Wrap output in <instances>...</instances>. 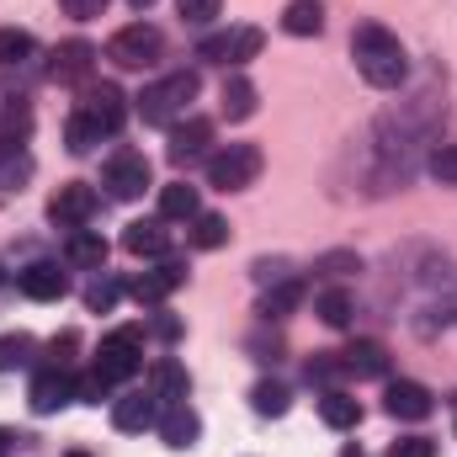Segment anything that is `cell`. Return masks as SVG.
<instances>
[{
	"instance_id": "cell-4",
	"label": "cell",
	"mask_w": 457,
	"mask_h": 457,
	"mask_svg": "<svg viewBox=\"0 0 457 457\" xmlns=\"http://www.w3.org/2000/svg\"><path fill=\"white\" fill-rule=\"evenodd\" d=\"M261 149L255 144H224L219 154H208V187H219V192H245V187H255V176H261Z\"/></svg>"
},
{
	"instance_id": "cell-41",
	"label": "cell",
	"mask_w": 457,
	"mask_h": 457,
	"mask_svg": "<svg viewBox=\"0 0 457 457\" xmlns=\"http://www.w3.org/2000/svg\"><path fill=\"white\" fill-rule=\"evenodd\" d=\"M320 271H361V261H356V255H325Z\"/></svg>"
},
{
	"instance_id": "cell-17",
	"label": "cell",
	"mask_w": 457,
	"mask_h": 457,
	"mask_svg": "<svg viewBox=\"0 0 457 457\" xmlns=\"http://www.w3.org/2000/svg\"><path fill=\"white\" fill-rule=\"evenodd\" d=\"M383 410H388L394 420H426L436 404H431V388H426V383H410V378H399V383H388V394H383Z\"/></svg>"
},
{
	"instance_id": "cell-14",
	"label": "cell",
	"mask_w": 457,
	"mask_h": 457,
	"mask_svg": "<svg viewBox=\"0 0 457 457\" xmlns=\"http://www.w3.org/2000/svg\"><path fill=\"white\" fill-rule=\"evenodd\" d=\"M16 287H21L27 298H37V303H54V298L70 293V277L59 271V261H32V266L16 271Z\"/></svg>"
},
{
	"instance_id": "cell-21",
	"label": "cell",
	"mask_w": 457,
	"mask_h": 457,
	"mask_svg": "<svg viewBox=\"0 0 457 457\" xmlns=\"http://www.w3.org/2000/svg\"><path fill=\"white\" fill-rule=\"evenodd\" d=\"M282 32L287 37H320L325 32V5L320 0H293L282 11Z\"/></svg>"
},
{
	"instance_id": "cell-16",
	"label": "cell",
	"mask_w": 457,
	"mask_h": 457,
	"mask_svg": "<svg viewBox=\"0 0 457 457\" xmlns=\"http://www.w3.org/2000/svg\"><path fill=\"white\" fill-rule=\"evenodd\" d=\"M122 250L128 255H144V261H165L170 255V228L165 219H133L122 228Z\"/></svg>"
},
{
	"instance_id": "cell-37",
	"label": "cell",
	"mask_w": 457,
	"mask_h": 457,
	"mask_svg": "<svg viewBox=\"0 0 457 457\" xmlns=\"http://www.w3.org/2000/svg\"><path fill=\"white\" fill-rule=\"evenodd\" d=\"M431 176L442 181V187H457V144H442V149H431Z\"/></svg>"
},
{
	"instance_id": "cell-11",
	"label": "cell",
	"mask_w": 457,
	"mask_h": 457,
	"mask_svg": "<svg viewBox=\"0 0 457 457\" xmlns=\"http://www.w3.org/2000/svg\"><path fill=\"white\" fill-rule=\"evenodd\" d=\"M70 399H75V378H70L64 367H43V372L32 378V388H27L32 415H59Z\"/></svg>"
},
{
	"instance_id": "cell-19",
	"label": "cell",
	"mask_w": 457,
	"mask_h": 457,
	"mask_svg": "<svg viewBox=\"0 0 457 457\" xmlns=\"http://www.w3.org/2000/svg\"><path fill=\"white\" fill-rule=\"evenodd\" d=\"M160 436H165V447H176V453L197 447V436H203L197 410H192V404H170V410H160Z\"/></svg>"
},
{
	"instance_id": "cell-18",
	"label": "cell",
	"mask_w": 457,
	"mask_h": 457,
	"mask_svg": "<svg viewBox=\"0 0 457 457\" xmlns=\"http://www.w3.org/2000/svg\"><path fill=\"white\" fill-rule=\"evenodd\" d=\"M91 64H96V48H91L86 37H70V43H59V48H54L48 75H54V80H86V75H91Z\"/></svg>"
},
{
	"instance_id": "cell-15",
	"label": "cell",
	"mask_w": 457,
	"mask_h": 457,
	"mask_svg": "<svg viewBox=\"0 0 457 457\" xmlns=\"http://www.w3.org/2000/svg\"><path fill=\"white\" fill-rule=\"evenodd\" d=\"M181 282H187V266H181V261H160L154 271H138V277L128 282V293H133L138 303H165Z\"/></svg>"
},
{
	"instance_id": "cell-10",
	"label": "cell",
	"mask_w": 457,
	"mask_h": 457,
	"mask_svg": "<svg viewBox=\"0 0 457 457\" xmlns=\"http://www.w3.org/2000/svg\"><path fill=\"white\" fill-rule=\"evenodd\" d=\"M160 410H165V399L154 388H128L112 404V426L117 431H149V426H160Z\"/></svg>"
},
{
	"instance_id": "cell-32",
	"label": "cell",
	"mask_w": 457,
	"mask_h": 457,
	"mask_svg": "<svg viewBox=\"0 0 457 457\" xmlns=\"http://www.w3.org/2000/svg\"><path fill=\"white\" fill-rule=\"evenodd\" d=\"M32 351H37V341H32L27 330H16V336H0V372H16V367H27V361H32Z\"/></svg>"
},
{
	"instance_id": "cell-46",
	"label": "cell",
	"mask_w": 457,
	"mask_h": 457,
	"mask_svg": "<svg viewBox=\"0 0 457 457\" xmlns=\"http://www.w3.org/2000/svg\"><path fill=\"white\" fill-rule=\"evenodd\" d=\"M0 282H5V271H0Z\"/></svg>"
},
{
	"instance_id": "cell-23",
	"label": "cell",
	"mask_w": 457,
	"mask_h": 457,
	"mask_svg": "<svg viewBox=\"0 0 457 457\" xmlns=\"http://www.w3.org/2000/svg\"><path fill=\"white\" fill-rule=\"evenodd\" d=\"M298 303H303V282H298V277L271 282V287H266V298H261V320H287Z\"/></svg>"
},
{
	"instance_id": "cell-13",
	"label": "cell",
	"mask_w": 457,
	"mask_h": 457,
	"mask_svg": "<svg viewBox=\"0 0 457 457\" xmlns=\"http://www.w3.org/2000/svg\"><path fill=\"white\" fill-rule=\"evenodd\" d=\"M330 361H336V378H383L388 372V351L378 341H356L345 351H330Z\"/></svg>"
},
{
	"instance_id": "cell-2",
	"label": "cell",
	"mask_w": 457,
	"mask_h": 457,
	"mask_svg": "<svg viewBox=\"0 0 457 457\" xmlns=\"http://www.w3.org/2000/svg\"><path fill=\"white\" fill-rule=\"evenodd\" d=\"M122 117H128V96L117 86H86L80 107L70 112V128H64L70 154H91L102 138H112L117 128H122Z\"/></svg>"
},
{
	"instance_id": "cell-40",
	"label": "cell",
	"mask_w": 457,
	"mask_h": 457,
	"mask_svg": "<svg viewBox=\"0 0 457 457\" xmlns=\"http://www.w3.org/2000/svg\"><path fill=\"white\" fill-rule=\"evenodd\" d=\"M255 282H261V287L287 282V261H255Z\"/></svg>"
},
{
	"instance_id": "cell-8",
	"label": "cell",
	"mask_w": 457,
	"mask_h": 457,
	"mask_svg": "<svg viewBox=\"0 0 457 457\" xmlns=\"http://www.w3.org/2000/svg\"><path fill=\"white\" fill-rule=\"evenodd\" d=\"M261 27H228V32H213V37H203L197 43V59H208V64H250L255 54H261Z\"/></svg>"
},
{
	"instance_id": "cell-35",
	"label": "cell",
	"mask_w": 457,
	"mask_h": 457,
	"mask_svg": "<svg viewBox=\"0 0 457 457\" xmlns=\"http://www.w3.org/2000/svg\"><path fill=\"white\" fill-rule=\"evenodd\" d=\"M219 5H224V0H176V11H181L187 27H208V21H219Z\"/></svg>"
},
{
	"instance_id": "cell-5",
	"label": "cell",
	"mask_w": 457,
	"mask_h": 457,
	"mask_svg": "<svg viewBox=\"0 0 457 457\" xmlns=\"http://www.w3.org/2000/svg\"><path fill=\"white\" fill-rule=\"evenodd\" d=\"M160 48H165L160 27H149V21H128L122 32H112L107 59H112L117 70H149V64L160 59Z\"/></svg>"
},
{
	"instance_id": "cell-31",
	"label": "cell",
	"mask_w": 457,
	"mask_h": 457,
	"mask_svg": "<svg viewBox=\"0 0 457 457\" xmlns=\"http://www.w3.org/2000/svg\"><path fill=\"white\" fill-rule=\"evenodd\" d=\"M27 133H32L27 102H5V112H0V144H27Z\"/></svg>"
},
{
	"instance_id": "cell-38",
	"label": "cell",
	"mask_w": 457,
	"mask_h": 457,
	"mask_svg": "<svg viewBox=\"0 0 457 457\" xmlns=\"http://www.w3.org/2000/svg\"><path fill=\"white\" fill-rule=\"evenodd\" d=\"M388 457H436V442L431 436H399L388 447Z\"/></svg>"
},
{
	"instance_id": "cell-24",
	"label": "cell",
	"mask_w": 457,
	"mask_h": 457,
	"mask_svg": "<svg viewBox=\"0 0 457 457\" xmlns=\"http://www.w3.org/2000/svg\"><path fill=\"white\" fill-rule=\"evenodd\" d=\"M203 213V203H197V187H187V181H170L165 192H160V219H197Z\"/></svg>"
},
{
	"instance_id": "cell-7",
	"label": "cell",
	"mask_w": 457,
	"mask_h": 457,
	"mask_svg": "<svg viewBox=\"0 0 457 457\" xmlns=\"http://www.w3.org/2000/svg\"><path fill=\"white\" fill-rule=\"evenodd\" d=\"M149 181H154V170H149V160H144L138 149H117L112 160L102 165V187L112 192L117 203L144 197V192H149Z\"/></svg>"
},
{
	"instance_id": "cell-28",
	"label": "cell",
	"mask_w": 457,
	"mask_h": 457,
	"mask_svg": "<svg viewBox=\"0 0 457 457\" xmlns=\"http://www.w3.org/2000/svg\"><path fill=\"white\" fill-rule=\"evenodd\" d=\"M27 176H32V154H27L21 144H0V192L21 187Z\"/></svg>"
},
{
	"instance_id": "cell-1",
	"label": "cell",
	"mask_w": 457,
	"mask_h": 457,
	"mask_svg": "<svg viewBox=\"0 0 457 457\" xmlns=\"http://www.w3.org/2000/svg\"><path fill=\"white\" fill-rule=\"evenodd\" d=\"M351 59H356L361 80L378 86V91H394V86H404V75H410L404 43H399L383 21H361V27L351 32Z\"/></svg>"
},
{
	"instance_id": "cell-9",
	"label": "cell",
	"mask_w": 457,
	"mask_h": 457,
	"mask_svg": "<svg viewBox=\"0 0 457 457\" xmlns=\"http://www.w3.org/2000/svg\"><path fill=\"white\" fill-rule=\"evenodd\" d=\"M208 144H213V122L208 117H181V122H170L165 154H170V165H192V160L208 154Z\"/></svg>"
},
{
	"instance_id": "cell-20",
	"label": "cell",
	"mask_w": 457,
	"mask_h": 457,
	"mask_svg": "<svg viewBox=\"0 0 457 457\" xmlns=\"http://www.w3.org/2000/svg\"><path fill=\"white\" fill-rule=\"evenodd\" d=\"M64 261L80 266V271H102V266H107V239H102L96 228H70V239H64Z\"/></svg>"
},
{
	"instance_id": "cell-43",
	"label": "cell",
	"mask_w": 457,
	"mask_h": 457,
	"mask_svg": "<svg viewBox=\"0 0 457 457\" xmlns=\"http://www.w3.org/2000/svg\"><path fill=\"white\" fill-rule=\"evenodd\" d=\"M128 5H133V11H149V5H154V0H128Z\"/></svg>"
},
{
	"instance_id": "cell-34",
	"label": "cell",
	"mask_w": 457,
	"mask_h": 457,
	"mask_svg": "<svg viewBox=\"0 0 457 457\" xmlns=\"http://www.w3.org/2000/svg\"><path fill=\"white\" fill-rule=\"evenodd\" d=\"M117 298H122V287H117L112 277H96V282L86 287V309H91V314H112Z\"/></svg>"
},
{
	"instance_id": "cell-3",
	"label": "cell",
	"mask_w": 457,
	"mask_h": 457,
	"mask_svg": "<svg viewBox=\"0 0 457 457\" xmlns=\"http://www.w3.org/2000/svg\"><path fill=\"white\" fill-rule=\"evenodd\" d=\"M197 91H203L197 70H176V75H165V80L144 86V96H138V117H144V122H154V128H170V122H181V117L192 112Z\"/></svg>"
},
{
	"instance_id": "cell-26",
	"label": "cell",
	"mask_w": 457,
	"mask_h": 457,
	"mask_svg": "<svg viewBox=\"0 0 457 457\" xmlns=\"http://www.w3.org/2000/svg\"><path fill=\"white\" fill-rule=\"evenodd\" d=\"M314 314H320L330 330H345V325H351V314H356V303H351V293H345V287H325V293L314 298Z\"/></svg>"
},
{
	"instance_id": "cell-30",
	"label": "cell",
	"mask_w": 457,
	"mask_h": 457,
	"mask_svg": "<svg viewBox=\"0 0 457 457\" xmlns=\"http://www.w3.org/2000/svg\"><path fill=\"white\" fill-rule=\"evenodd\" d=\"M192 245H197V250H219V245H228V219H219V213H197V219H192Z\"/></svg>"
},
{
	"instance_id": "cell-29",
	"label": "cell",
	"mask_w": 457,
	"mask_h": 457,
	"mask_svg": "<svg viewBox=\"0 0 457 457\" xmlns=\"http://www.w3.org/2000/svg\"><path fill=\"white\" fill-rule=\"evenodd\" d=\"M154 394L165 399V410H170V404H187V372H181L176 361H160V367H154Z\"/></svg>"
},
{
	"instance_id": "cell-6",
	"label": "cell",
	"mask_w": 457,
	"mask_h": 457,
	"mask_svg": "<svg viewBox=\"0 0 457 457\" xmlns=\"http://www.w3.org/2000/svg\"><path fill=\"white\" fill-rule=\"evenodd\" d=\"M138 367H144V330H138V325H122V330H112V336L102 341V351H96V372L112 378V383H128Z\"/></svg>"
},
{
	"instance_id": "cell-22",
	"label": "cell",
	"mask_w": 457,
	"mask_h": 457,
	"mask_svg": "<svg viewBox=\"0 0 457 457\" xmlns=\"http://www.w3.org/2000/svg\"><path fill=\"white\" fill-rule=\"evenodd\" d=\"M320 415H325L330 431H351V426L361 420V404H356L345 388H325V394H320Z\"/></svg>"
},
{
	"instance_id": "cell-45",
	"label": "cell",
	"mask_w": 457,
	"mask_h": 457,
	"mask_svg": "<svg viewBox=\"0 0 457 457\" xmlns=\"http://www.w3.org/2000/svg\"><path fill=\"white\" fill-rule=\"evenodd\" d=\"M70 457H91V453H70Z\"/></svg>"
},
{
	"instance_id": "cell-12",
	"label": "cell",
	"mask_w": 457,
	"mask_h": 457,
	"mask_svg": "<svg viewBox=\"0 0 457 457\" xmlns=\"http://www.w3.org/2000/svg\"><path fill=\"white\" fill-rule=\"evenodd\" d=\"M91 213H96V192H91L86 181L59 187V192H54V203H48V219H54L59 228H86V224H91Z\"/></svg>"
},
{
	"instance_id": "cell-33",
	"label": "cell",
	"mask_w": 457,
	"mask_h": 457,
	"mask_svg": "<svg viewBox=\"0 0 457 457\" xmlns=\"http://www.w3.org/2000/svg\"><path fill=\"white\" fill-rule=\"evenodd\" d=\"M250 404H255V415H287V388L282 383H255L250 388Z\"/></svg>"
},
{
	"instance_id": "cell-42",
	"label": "cell",
	"mask_w": 457,
	"mask_h": 457,
	"mask_svg": "<svg viewBox=\"0 0 457 457\" xmlns=\"http://www.w3.org/2000/svg\"><path fill=\"white\" fill-rule=\"evenodd\" d=\"M11 447H16V431H5V426H0V457H11Z\"/></svg>"
},
{
	"instance_id": "cell-25",
	"label": "cell",
	"mask_w": 457,
	"mask_h": 457,
	"mask_svg": "<svg viewBox=\"0 0 457 457\" xmlns=\"http://www.w3.org/2000/svg\"><path fill=\"white\" fill-rule=\"evenodd\" d=\"M32 54H37L32 32H21V27H0V75H5V70H27Z\"/></svg>"
},
{
	"instance_id": "cell-39",
	"label": "cell",
	"mask_w": 457,
	"mask_h": 457,
	"mask_svg": "<svg viewBox=\"0 0 457 457\" xmlns=\"http://www.w3.org/2000/svg\"><path fill=\"white\" fill-rule=\"evenodd\" d=\"M59 5H64L70 21H96V16L107 11V0H59Z\"/></svg>"
},
{
	"instance_id": "cell-27",
	"label": "cell",
	"mask_w": 457,
	"mask_h": 457,
	"mask_svg": "<svg viewBox=\"0 0 457 457\" xmlns=\"http://www.w3.org/2000/svg\"><path fill=\"white\" fill-rule=\"evenodd\" d=\"M255 86L245 80V75H228L224 80V117H234V122H245V117H255Z\"/></svg>"
},
{
	"instance_id": "cell-44",
	"label": "cell",
	"mask_w": 457,
	"mask_h": 457,
	"mask_svg": "<svg viewBox=\"0 0 457 457\" xmlns=\"http://www.w3.org/2000/svg\"><path fill=\"white\" fill-rule=\"evenodd\" d=\"M341 457H361V453H356V447H345V453H341Z\"/></svg>"
},
{
	"instance_id": "cell-36",
	"label": "cell",
	"mask_w": 457,
	"mask_h": 457,
	"mask_svg": "<svg viewBox=\"0 0 457 457\" xmlns=\"http://www.w3.org/2000/svg\"><path fill=\"white\" fill-rule=\"evenodd\" d=\"M112 388H117V383H112V378H102L96 367H91L86 378H75V399H86V404H102V399H107Z\"/></svg>"
}]
</instances>
